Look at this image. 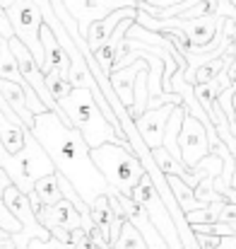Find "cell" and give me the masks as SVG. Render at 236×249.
Returning a JSON list of instances; mask_svg holds the SVG:
<instances>
[{
    "label": "cell",
    "instance_id": "cell-26",
    "mask_svg": "<svg viewBox=\"0 0 236 249\" xmlns=\"http://www.w3.org/2000/svg\"><path fill=\"white\" fill-rule=\"evenodd\" d=\"M0 249H15V245H12V240H10V237L0 240Z\"/></svg>",
    "mask_w": 236,
    "mask_h": 249
},
{
    "label": "cell",
    "instance_id": "cell-14",
    "mask_svg": "<svg viewBox=\"0 0 236 249\" xmlns=\"http://www.w3.org/2000/svg\"><path fill=\"white\" fill-rule=\"evenodd\" d=\"M0 94H2V99L7 102V107L15 111V116H17L27 128H31V124H34V114L27 109L24 89H22L17 83H10V80H2V78H0Z\"/></svg>",
    "mask_w": 236,
    "mask_h": 249
},
{
    "label": "cell",
    "instance_id": "cell-6",
    "mask_svg": "<svg viewBox=\"0 0 236 249\" xmlns=\"http://www.w3.org/2000/svg\"><path fill=\"white\" fill-rule=\"evenodd\" d=\"M2 203L5 208L15 215V220L19 223V232L12 235V245L15 249H27V245L31 240H48V230L41 228V223L36 220V213L31 211V203H29V196H24L19 189H15L12 184L2 191Z\"/></svg>",
    "mask_w": 236,
    "mask_h": 249
},
{
    "label": "cell",
    "instance_id": "cell-29",
    "mask_svg": "<svg viewBox=\"0 0 236 249\" xmlns=\"http://www.w3.org/2000/svg\"><path fill=\"white\" fill-rule=\"evenodd\" d=\"M232 107H234V119H236V94L232 97Z\"/></svg>",
    "mask_w": 236,
    "mask_h": 249
},
{
    "label": "cell",
    "instance_id": "cell-24",
    "mask_svg": "<svg viewBox=\"0 0 236 249\" xmlns=\"http://www.w3.org/2000/svg\"><path fill=\"white\" fill-rule=\"evenodd\" d=\"M217 249H236V235H229V237H222Z\"/></svg>",
    "mask_w": 236,
    "mask_h": 249
},
{
    "label": "cell",
    "instance_id": "cell-7",
    "mask_svg": "<svg viewBox=\"0 0 236 249\" xmlns=\"http://www.w3.org/2000/svg\"><path fill=\"white\" fill-rule=\"evenodd\" d=\"M36 220L41 223V228L48 230L51 237H56L58 242H70V232L82 228L87 235L94 230V223L89 215H79L75 206L68 198H61L53 206H41L36 211Z\"/></svg>",
    "mask_w": 236,
    "mask_h": 249
},
{
    "label": "cell",
    "instance_id": "cell-28",
    "mask_svg": "<svg viewBox=\"0 0 236 249\" xmlns=\"http://www.w3.org/2000/svg\"><path fill=\"white\" fill-rule=\"evenodd\" d=\"M12 2H15V0H0V7H2V10H7Z\"/></svg>",
    "mask_w": 236,
    "mask_h": 249
},
{
    "label": "cell",
    "instance_id": "cell-18",
    "mask_svg": "<svg viewBox=\"0 0 236 249\" xmlns=\"http://www.w3.org/2000/svg\"><path fill=\"white\" fill-rule=\"evenodd\" d=\"M111 249H147V245H145L142 235L126 220V223L121 225V232H118L116 242L111 245Z\"/></svg>",
    "mask_w": 236,
    "mask_h": 249
},
{
    "label": "cell",
    "instance_id": "cell-8",
    "mask_svg": "<svg viewBox=\"0 0 236 249\" xmlns=\"http://www.w3.org/2000/svg\"><path fill=\"white\" fill-rule=\"evenodd\" d=\"M220 143V138L210 136L207 128L186 111L183 121H181V131H178V138H176V145H178V160L186 169L195 167L203 158L210 155L212 145Z\"/></svg>",
    "mask_w": 236,
    "mask_h": 249
},
{
    "label": "cell",
    "instance_id": "cell-21",
    "mask_svg": "<svg viewBox=\"0 0 236 249\" xmlns=\"http://www.w3.org/2000/svg\"><path fill=\"white\" fill-rule=\"evenodd\" d=\"M27 249H75L70 242H58L56 237H48V240H31Z\"/></svg>",
    "mask_w": 236,
    "mask_h": 249
},
{
    "label": "cell",
    "instance_id": "cell-10",
    "mask_svg": "<svg viewBox=\"0 0 236 249\" xmlns=\"http://www.w3.org/2000/svg\"><path fill=\"white\" fill-rule=\"evenodd\" d=\"M173 107H181V104H161V107H155V109H147L140 119H135V131L140 133L145 148L152 153L161 148V141H164V126H166V119L171 116Z\"/></svg>",
    "mask_w": 236,
    "mask_h": 249
},
{
    "label": "cell",
    "instance_id": "cell-30",
    "mask_svg": "<svg viewBox=\"0 0 236 249\" xmlns=\"http://www.w3.org/2000/svg\"><path fill=\"white\" fill-rule=\"evenodd\" d=\"M133 2H135V5H138V2H150V0H133Z\"/></svg>",
    "mask_w": 236,
    "mask_h": 249
},
{
    "label": "cell",
    "instance_id": "cell-12",
    "mask_svg": "<svg viewBox=\"0 0 236 249\" xmlns=\"http://www.w3.org/2000/svg\"><path fill=\"white\" fill-rule=\"evenodd\" d=\"M39 41H41V49H44V63L39 66L41 73H48V71H58V75L63 80H68V71H70V58L65 56V51L61 49L58 39L53 36V32L41 24L39 29Z\"/></svg>",
    "mask_w": 236,
    "mask_h": 249
},
{
    "label": "cell",
    "instance_id": "cell-25",
    "mask_svg": "<svg viewBox=\"0 0 236 249\" xmlns=\"http://www.w3.org/2000/svg\"><path fill=\"white\" fill-rule=\"evenodd\" d=\"M10 184H12V181H10V177H7V174H5V172L0 169V196H2V191H5V189H7Z\"/></svg>",
    "mask_w": 236,
    "mask_h": 249
},
{
    "label": "cell",
    "instance_id": "cell-23",
    "mask_svg": "<svg viewBox=\"0 0 236 249\" xmlns=\"http://www.w3.org/2000/svg\"><path fill=\"white\" fill-rule=\"evenodd\" d=\"M222 237H215V235H195V242H198V249H217Z\"/></svg>",
    "mask_w": 236,
    "mask_h": 249
},
{
    "label": "cell",
    "instance_id": "cell-11",
    "mask_svg": "<svg viewBox=\"0 0 236 249\" xmlns=\"http://www.w3.org/2000/svg\"><path fill=\"white\" fill-rule=\"evenodd\" d=\"M126 17H138V7L113 10V12H109L106 17H101V19L92 22V24H89V29H87V34H84V44L89 46V51H92V53H94V51H99V49L109 41V36L113 34V29L118 27V22H121V19H126Z\"/></svg>",
    "mask_w": 236,
    "mask_h": 249
},
{
    "label": "cell",
    "instance_id": "cell-20",
    "mask_svg": "<svg viewBox=\"0 0 236 249\" xmlns=\"http://www.w3.org/2000/svg\"><path fill=\"white\" fill-rule=\"evenodd\" d=\"M0 230H5L10 237L19 232V223H17V220H15V215H12V213L5 208L2 198H0Z\"/></svg>",
    "mask_w": 236,
    "mask_h": 249
},
{
    "label": "cell",
    "instance_id": "cell-5",
    "mask_svg": "<svg viewBox=\"0 0 236 249\" xmlns=\"http://www.w3.org/2000/svg\"><path fill=\"white\" fill-rule=\"evenodd\" d=\"M5 12H7V19L12 24L15 39L41 66L44 63V49H41V41H39V29H41L44 19H41V12H39L36 2L34 0H15Z\"/></svg>",
    "mask_w": 236,
    "mask_h": 249
},
{
    "label": "cell",
    "instance_id": "cell-13",
    "mask_svg": "<svg viewBox=\"0 0 236 249\" xmlns=\"http://www.w3.org/2000/svg\"><path fill=\"white\" fill-rule=\"evenodd\" d=\"M135 24V17H126V19H121L118 22V27L113 29V34L109 36V41L99 49V51H94V61L99 63V68H101V73H111V66L116 63V58H118V53H121V49H123V41H126V34H128V29Z\"/></svg>",
    "mask_w": 236,
    "mask_h": 249
},
{
    "label": "cell",
    "instance_id": "cell-27",
    "mask_svg": "<svg viewBox=\"0 0 236 249\" xmlns=\"http://www.w3.org/2000/svg\"><path fill=\"white\" fill-rule=\"evenodd\" d=\"M229 189L236 191V169H234V174H232V179H229Z\"/></svg>",
    "mask_w": 236,
    "mask_h": 249
},
{
    "label": "cell",
    "instance_id": "cell-4",
    "mask_svg": "<svg viewBox=\"0 0 236 249\" xmlns=\"http://www.w3.org/2000/svg\"><path fill=\"white\" fill-rule=\"evenodd\" d=\"M130 198L145 211V215H147L150 223L157 228V232L161 235V240L166 242V247L183 249L181 247V240H178V232H176V225H173V220H171V215H169V211H166L161 196L157 194V189H155V184H152V179H150L147 174L138 181V186L133 189Z\"/></svg>",
    "mask_w": 236,
    "mask_h": 249
},
{
    "label": "cell",
    "instance_id": "cell-17",
    "mask_svg": "<svg viewBox=\"0 0 236 249\" xmlns=\"http://www.w3.org/2000/svg\"><path fill=\"white\" fill-rule=\"evenodd\" d=\"M152 160H155V165L159 167V172L161 174H171V177H178L181 181H186L188 179V169L181 165L176 158H171L164 148H157V150H152Z\"/></svg>",
    "mask_w": 236,
    "mask_h": 249
},
{
    "label": "cell",
    "instance_id": "cell-16",
    "mask_svg": "<svg viewBox=\"0 0 236 249\" xmlns=\"http://www.w3.org/2000/svg\"><path fill=\"white\" fill-rule=\"evenodd\" d=\"M31 194L36 196V201H39L41 206H53V203H58V201L63 198V194H61V189H58V174L53 172V174H48V177L36 179Z\"/></svg>",
    "mask_w": 236,
    "mask_h": 249
},
{
    "label": "cell",
    "instance_id": "cell-3",
    "mask_svg": "<svg viewBox=\"0 0 236 249\" xmlns=\"http://www.w3.org/2000/svg\"><path fill=\"white\" fill-rule=\"evenodd\" d=\"M89 158L99 174L106 179V184L118 191L121 196H130L138 181L145 177V167L135 158L130 148H121L116 143H104L94 150H89Z\"/></svg>",
    "mask_w": 236,
    "mask_h": 249
},
{
    "label": "cell",
    "instance_id": "cell-1",
    "mask_svg": "<svg viewBox=\"0 0 236 249\" xmlns=\"http://www.w3.org/2000/svg\"><path fill=\"white\" fill-rule=\"evenodd\" d=\"M29 131L51 158L56 172L73 184V189L87 203V208L94 203V198L106 196L111 191L106 179L99 174V169L92 162L89 148L82 141V136L75 128L65 126L53 111L36 114Z\"/></svg>",
    "mask_w": 236,
    "mask_h": 249
},
{
    "label": "cell",
    "instance_id": "cell-22",
    "mask_svg": "<svg viewBox=\"0 0 236 249\" xmlns=\"http://www.w3.org/2000/svg\"><path fill=\"white\" fill-rule=\"evenodd\" d=\"M15 34H12V24H10V19H7V12L0 7V39H5V41H10Z\"/></svg>",
    "mask_w": 236,
    "mask_h": 249
},
{
    "label": "cell",
    "instance_id": "cell-9",
    "mask_svg": "<svg viewBox=\"0 0 236 249\" xmlns=\"http://www.w3.org/2000/svg\"><path fill=\"white\" fill-rule=\"evenodd\" d=\"M65 5V10L75 17L79 34L84 36L89 24L106 17L113 10H123V7H138L133 0H61Z\"/></svg>",
    "mask_w": 236,
    "mask_h": 249
},
{
    "label": "cell",
    "instance_id": "cell-2",
    "mask_svg": "<svg viewBox=\"0 0 236 249\" xmlns=\"http://www.w3.org/2000/svg\"><path fill=\"white\" fill-rule=\"evenodd\" d=\"M58 104L65 111V116L70 121V128H75L82 136V141L87 143L89 150H94V148H99L104 143H116L121 148H130L126 141H121L116 136V131L111 128V124L106 121V116L96 107V102H94L89 89L73 87L68 92V97H63Z\"/></svg>",
    "mask_w": 236,
    "mask_h": 249
},
{
    "label": "cell",
    "instance_id": "cell-15",
    "mask_svg": "<svg viewBox=\"0 0 236 249\" xmlns=\"http://www.w3.org/2000/svg\"><path fill=\"white\" fill-rule=\"evenodd\" d=\"M24 131H27L24 124H15V121H10V119H5L0 114V145L10 155H15V153L22 150V145H24Z\"/></svg>",
    "mask_w": 236,
    "mask_h": 249
},
{
    "label": "cell",
    "instance_id": "cell-19",
    "mask_svg": "<svg viewBox=\"0 0 236 249\" xmlns=\"http://www.w3.org/2000/svg\"><path fill=\"white\" fill-rule=\"evenodd\" d=\"M44 80H46V89L51 92V97H53L56 102H61L63 97H68V92L73 89L68 80H63V78L58 75V71H48V73H44Z\"/></svg>",
    "mask_w": 236,
    "mask_h": 249
}]
</instances>
